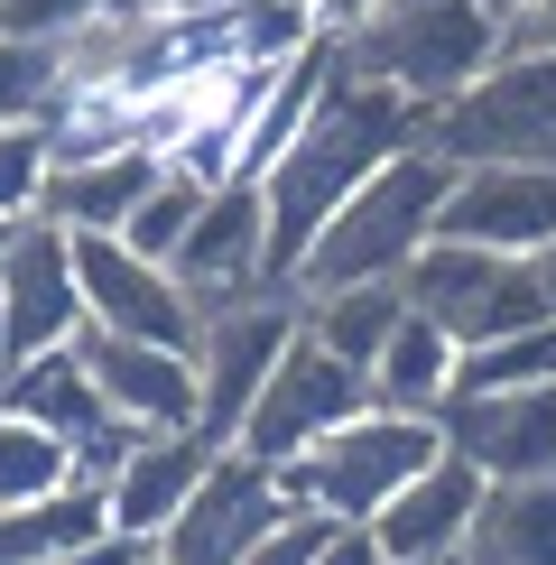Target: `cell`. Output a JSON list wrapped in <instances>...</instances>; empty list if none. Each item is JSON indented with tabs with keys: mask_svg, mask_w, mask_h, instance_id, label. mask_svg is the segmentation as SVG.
<instances>
[{
	"mask_svg": "<svg viewBox=\"0 0 556 565\" xmlns=\"http://www.w3.org/2000/svg\"><path fill=\"white\" fill-rule=\"evenodd\" d=\"M528 269H538V288H547V306H556V242H547V250H528Z\"/></svg>",
	"mask_w": 556,
	"mask_h": 565,
	"instance_id": "obj_36",
	"label": "cell"
},
{
	"mask_svg": "<svg viewBox=\"0 0 556 565\" xmlns=\"http://www.w3.org/2000/svg\"><path fill=\"white\" fill-rule=\"evenodd\" d=\"M501 0H381L362 29H343V65L362 84H389L399 103L436 111L501 56Z\"/></svg>",
	"mask_w": 556,
	"mask_h": 565,
	"instance_id": "obj_3",
	"label": "cell"
},
{
	"mask_svg": "<svg viewBox=\"0 0 556 565\" xmlns=\"http://www.w3.org/2000/svg\"><path fill=\"white\" fill-rule=\"evenodd\" d=\"M334 75H343V38H307L297 56H278L269 75H260V93H250V111H242V139H232V177L260 185V177H269V158L316 121V103H324V84H334Z\"/></svg>",
	"mask_w": 556,
	"mask_h": 565,
	"instance_id": "obj_18",
	"label": "cell"
},
{
	"mask_svg": "<svg viewBox=\"0 0 556 565\" xmlns=\"http://www.w3.org/2000/svg\"><path fill=\"white\" fill-rule=\"evenodd\" d=\"M65 482H84V473H75V445L46 436L38 417H10V408H0V510L46 501V491H65Z\"/></svg>",
	"mask_w": 556,
	"mask_h": 565,
	"instance_id": "obj_26",
	"label": "cell"
},
{
	"mask_svg": "<svg viewBox=\"0 0 556 565\" xmlns=\"http://www.w3.org/2000/svg\"><path fill=\"white\" fill-rule=\"evenodd\" d=\"M381 565H389V556H381Z\"/></svg>",
	"mask_w": 556,
	"mask_h": 565,
	"instance_id": "obj_38",
	"label": "cell"
},
{
	"mask_svg": "<svg viewBox=\"0 0 556 565\" xmlns=\"http://www.w3.org/2000/svg\"><path fill=\"white\" fill-rule=\"evenodd\" d=\"M278 520H288L278 473H269V463H250V455H232V445H214V463L195 473L185 510L149 537V556L158 565H242Z\"/></svg>",
	"mask_w": 556,
	"mask_h": 565,
	"instance_id": "obj_9",
	"label": "cell"
},
{
	"mask_svg": "<svg viewBox=\"0 0 556 565\" xmlns=\"http://www.w3.org/2000/svg\"><path fill=\"white\" fill-rule=\"evenodd\" d=\"M436 242H473V250H501V260L547 250L556 242V168H520V158L455 168L446 214H436Z\"/></svg>",
	"mask_w": 556,
	"mask_h": 565,
	"instance_id": "obj_13",
	"label": "cell"
},
{
	"mask_svg": "<svg viewBox=\"0 0 556 565\" xmlns=\"http://www.w3.org/2000/svg\"><path fill=\"white\" fill-rule=\"evenodd\" d=\"M75 288H84V324H93V334L195 352V297L177 288V269H158V260H139V250H121L111 232L75 242Z\"/></svg>",
	"mask_w": 556,
	"mask_h": 565,
	"instance_id": "obj_10",
	"label": "cell"
},
{
	"mask_svg": "<svg viewBox=\"0 0 556 565\" xmlns=\"http://www.w3.org/2000/svg\"><path fill=\"white\" fill-rule=\"evenodd\" d=\"M214 463V436L204 427H168V436H139L121 463L103 473V510H111V537H130V547H149L158 529L185 510V491L195 473Z\"/></svg>",
	"mask_w": 556,
	"mask_h": 565,
	"instance_id": "obj_17",
	"label": "cell"
},
{
	"mask_svg": "<svg viewBox=\"0 0 556 565\" xmlns=\"http://www.w3.org/2000/svg\"><path fill=\"white\" fill-rule=\"evenodd\" d=\"M482 491H492V482H482L463 455H436L417 482H399L381 510H371L362 537H371L389 565H455V556H463V537H473Z\"/></svg>",
	"mask_w": 556,
	"mask_h": 565,
	"instance_id": "obj_15",
	"label": "cell"
},
{
	"mask_svg": "<svg viewBox=\"0 0 556 565\" xmlns=\"http://www.w3.org/2000/svg\"><path fill=\"white\" fill-rule=\"evenodd\" d=\"M232 56L242 65H278V56H297L307 38H324L316 29V0H232Z\"/></svg>",
	"mask_w": 556,
	"mask_h": 565,
	"instance_id": "obj_28",
	"label": "cell"
},
{
	"mask_svg": "<svg viewBox=\"0 0 556 565\" xmlns=\"http://www.w3.org/2000/svg\"><path fill=\"white\" fill-rule=\"evenodd\" d=\"M103 10H121V0H0V38L56 46V38H75L84 19H103Z\"/></svg>",
	"mask_w": 556,
	"mask_h": 565,
	"instance_id": "obj_31",
	"label": "cell"
},
{
	"mask_svg": "<svg viewBox=\"0 0 556 565\" xmlns=\"http://www.w3.org/2000/svg\"><path fill=\"white\" fill-rule=\"evenodd\" d=\"M362 408H371V381H362L353 362H334V352H324V343L307 334V324H297V334H288V352L269 362L260 398L242 408V427H232L223 445L278 473V463H297L316 436H334L343 417H362Z\"/></svg>",
	"mask_w": 556,
	"mask_h": 565,
	"instance_id": "obj_7",
	"label": "cell"
},
{
	"mask_svg": "<svg viewBox=\"0 0 556 565\" xmlns=\"http://www.w3.org/2000/svg\"><path fill=\"white\" fill-rule=\"evenodd\" d=\"M446 455H463L482 482H547L556 473V381L538 390H482L436 408Z\"/></svg>",
	"mask_w": 556,
	"mask_h": 565,
	"instance_id": "obj_12",
	"label": "cell"
},
{
	"mask_svg": "<svg viewBox=\"0 0 556 565\" xmlns=\"http://www.w3.org/2000/svg\"><path fill=\"white\" fill-rule=\"evenodd\" d=\"M371 10H381V0H316V29H324V38H343V29H362Z\"/></svg>",
	"mask_w": 556,
	"mask_h": 565,
	"instance_id": "obj_34",
	"label": "cell"
},
{
	"mask_svg": "<svg viewBox=\"0 0 556 565\" xmlns=\"http://www.w3.org/2000/svg\"><path fill=\"white\" fill-rule=\"evenodd\" d=\"M455 565H556V473L547 482H492L473 510Z\"/></svg>",
	"mask_w": 556,
	"mask_h": 565,
	"instance_id": "obj_23",
	"label": "cell"
},
{
	"mask_svg": "<svg viewBox=\"0 0 556 565\" xmlns=\"http://www.w3.org/2000/svg\"><path fill=\"white\" fill-rule=\"evenodd\" d=\"M371 408H399V417H436L446 408V390H455V334L446 324H427L408 306L399 324H389V343L371 352Z\"/></svg>",
	"mask_w": 556,
	"mask_h": 565,
	"instance_id": "obj_21",
	"label": "cell"
},
{
	"mask_svg": "<svg viewBox=\"0 0 556 565\" xmlns=\"http://www.w3.org/2000/svg\"><path fill=\"white\" fill-rule=\"evenodd\" d=\"M408 139H427V111L399 103L389 84H362L353 65L324 84L316 121L297 130L288 149L269 158V177H260V214H269V278H278V288H288L297 260L316 250V232L334 223V204L353 195V185L381 168L389 149H408Z\"/></svg>",
	"mask_w": 556,
	"mask_h": 565,
	"instance_id": "obj_1",
	"label": "cell"
},
{
	"mask_svg": "<svg viewBox=\"0 0 556 565\" xmlns=\"http://www.w3.org/2000/svg\"><path fill=\"white\" fill-rule=\"evenodd\" d=\"M538 381H556V324H528V334H501V343H463V352H455V390H446V398L538 390Z\"/></svg>",
	"mask_w": 556,
	"mask_h": 565,
	"instance_id": "obj_25",
	"label": "cell"
},
{
	"mask_svg": "<svg viewBox=\"0 0 556 565\" xmlns=\"http://www.w3.org/2000/svg\"><path fill=\"white\" fill-rule=\"evenodd\" d=\"M103 408L139 436H168V427H195V352H168V343H121V334H75Z\"/></svg>",
	"mask_w": 556,
	"mask_h": 565,
	"instance_id": "obj_16",
	"label": "cell"
},
{
	"mask_svg": "<svg viewBox=\"0 0 556 565\" xmlns=\"http://www.w3.org/2000/svg\"><path fill=\"white\" fill-rule=\"evenodd\" d=\"M103 537H111L103 482H65V491H46V501L0 510V565H56V556H93Z\"/></svg>",
	"mask_w": 556,
	"mask_h": 565,
	"instance_id": "obj_22",
	"label": "cell"
},
{
	"mask_svg": "<svg viewBox=\"0 0 556 565\" xmlns=\"http://www.w3.org/2000/svg\"><path fill=\"white\" fill-rule=\"evenodd\" d=\"M399 297H408L427 324H446L455 352H463V343L528 334V324H556L538 269H528V260H501V250H473V242H427V250L408 260Z\"/></svg>",
	"mask_w": 556,
	"mask_h": 565,
	"instance_id": "obj_6",
	"label": "cell"
},
{
	"mask_svg": "<svg viewBox=\"0 0 556 565\" xmlns=\"http://www.w3.org/2000/svg\"><path fill=\"white\" fill-rule=\"evenodd\" d=\"M121 10H139V19H214L232 0H121Z\"/></svg>",
	"mask_w": 556,
	"mask_h": 565,
	"instance_id": "obj_35",
	"label": "cell"
},
{
	"mask_svg": "<svg viewBox=\"0 0 556 565\" xmlns=\"http://www.w3.org/2000/svg\"><path fill=\"white\" fill-rule=\"evenodd\" d=\"M324 529L334 520H316V510H288V520H278L260 547H250L242 565H316V547H324Z\"/></svg>",
	"mask_w": 556,
	"mask_h": 565,
	"instance_id": "obj_32",
	"label": "cell"
},
{
	"mask_svg": "<svg viewBox=\"0 0 556 565\" xmlns=\"http://www.w3.org/2000/svg\"><path fill=\"white\" fill-rule=\"evenodd\" d=\"M130 565H158V556H149V547H139V556H130Z\"/></svg>",
	"mask_w": 556,
	"mask_h": 565,
	"instance_id": "obj_37",
	"label": "cell"
},
{
	"mask_svg": "<svg viewBox=\"0 0 556 565\" xmlns=\"http://www.w3.org/2000/svg\"><path fill=\"white\" fill-rule=\"evenodd\" d=\"M195 204H204V185H195V177H185V168H158V177H149V195L130 204V223L111 232V242L168 269V260H177V242H185V223H195Z\"/></svg>",
	"mask_w": 556,
	"mask_h": 565,
	"instance_id": "obj_27",
	"label": "cell"
},
{
	"mask_svg": "<svg viewBox=\"0 0 556 565\" xmlns=\"http://www.w3.org/2000/svg\"><path fill=\"white\" fill-rule=\"evenodd\" d=\"M0 408H10V417H38V427H46V436H65L75 455H84L103 427H121V417L103 408V390H93V371H84V352H75V343L0 362Z\"/></svg>",
	"mask_w": 556,
	"mask_h": 565,
	"instance_id": "obj_20",
	"label": "cell"
},
{
	"mask_svg": "<svg viewBox=\"0 0 556 565\" xmlns=\"http://www.w3.org/2000/svg\"><path fill=\"white\" fill-rule=\"evenodd\" d=\"M436 455H446L436 417L362 408V417H343L334 436H316L297 463H278V491H288V510H316V520H334V529H362L371 510H381L399 482H417Z\"/></svg>",
	"mask_w": 556,
	"mask_h": 565,
	"instance_id": "obj_4",
	"label": "cell"
},
{
	"mask_svg": "<svg viewBox=\"0 0 556 565\" xmlns=\"http://www.w3.org/2000/svg\"><path fill=\"white\" fill-rule=\"evenodd\" d=\"M408 316V297H399V278H362V288H297V324L334 352V362H353L371 371V352L389 343V324Z\"/></svg>",
	"mask_w": 556,
	"mask_h": 565,
	"instance_id": "obj_24",
	"label": "cell"
},
{
	"mask_svg": "<svg viewBox=\"0 0 556 565\" xmlns=\"http://www.w3.org/2000/svg\"><path fill=\"white\" fill-rule=\"evenodd\" d=\"M84 334V288H75V242L56 223H10L0 242V362L56 352Z\"/></svg>",
	"mask_w": 556,
	"mask_h": 565,
	"instance_id": "obj_11",
	"label": "cell"
},
{
	"mask_svg": "<svg viewBox=\"0 0 556 565\" xmlns=\"http://www.w3.org/2000/svg\"><path fill=\"white\" fill-rule=\"evenodd\" d=\"M46 103H56V46L0 38V121H46Z\"/></svg>",
	"mask_w": 556,
	"mask_h": 565,
	"instance_id": "obj_29",
	"label": "cell"
},
{
	"mask_svg": "<svg viewBox=\"0 0 556 565\" xmlns=\"http://www.w3.org/2000/svg\"><path fill=\"white\" fill-rule=\"evenodd\" d=\"M168 168L158 149H111V158H75V168H46L38 185V223H56L65 242H93V232H121L130 204L149 195V177Z\"/></svg>",
	"mask_w": 556,
	"mask_h": 565,
	"instance_id": "obj_19",
	"label": "cell"
},
{
	"mask_svg": "<svg viewBox=\"0 0 556 565\" xmlns=\"http://www.w3.org/2000/svg\"><path fill=\"white\" fill-rule=\"evenodd\" d=\"M455 158H436L427 139L389 149L353 195L334 204V223L316 232V250L297 260L288 288H362V278H408V260L436 242V214H446Z\"/></svg>",
	"mask_w": 556,
	"mask_h": 565,
	"instance_id": "obj_2",
	"label": "cell"
},
{
	"mask_svg": "<svg viewBox=\"0 0 556 565\" xmlns=\"http://www.w3.org/2000/svg\"><path fill=\"white\" fill-rule=\"evenodd\" d=\"M316 565H381V547H371L362 529H324V547H316Z\"/></svg>",
	"mask_w": 556,
	"mask_h": 565,
	"instance_id": "obj_33",
	"label": "cell"
},
{
	"mask_svg": "<svg viewBox=\"0 0 556 565\" xmlns=\"http://www.w3.org/2000/svg\"><path fill=\"white\" fill-rule=\"evenodd\" d=\"M177 288L195 297V316L204 306H223V297H250L269 278V214H260V185L250 177H223V185H204V204H195V223H185V242H177Z\"/></svg>",
	"mask_w": 556,
	"mask_h": 565,
	"instance_id": "obj_14",
	"label": "cell"
},
{
	"mask_svg": "<svg viewBox=\"0 0 556 565\" xmlns=\"http://www.w3.org/2000/svg\"><path fill=\"white\" fill-rule=\"evenodd\" d=\"M46 185V121H0V223H29Z\"/></svg>",
	"mask_w": 556,
	"mask_h": 565,
	"instance_id": "obj_30",
	"label": "cell"
},
{
	"mask_svg": "<svg viewBox=\"0 0 556 565\" xmlns=\"http://www.w3.org/2000/svg\"><path fill=\"white\" fill-rule=\"evenodd\" d=\"M427 149L455 168H556V46H501L463 93L427 111Z\"/></svg>",
	"mask_w": 556,
	"mask_h": 565,
	"instance_id": "obj_5",
	"label": "cell"
},
{
	"mask_svg": "<svg viewBox=\"0 0 556 565\" xmlns=\"http://www.w3.org/2000/svg\"><path fill=\"white\" fill-rule=\"evenodd\" d=\"M288 334H297V288H278V278H260L250 297H223V306L195 316V427L214 445L242 427V408L260 398Z\"/></svg>",
	"mask_w": 556,
	"mask_h": 565,
	"instance_id": "obj_8",
	"label": "cell"
}]
</instances>
